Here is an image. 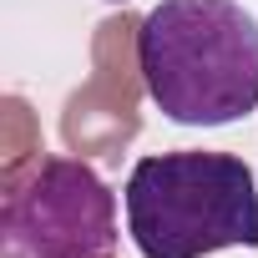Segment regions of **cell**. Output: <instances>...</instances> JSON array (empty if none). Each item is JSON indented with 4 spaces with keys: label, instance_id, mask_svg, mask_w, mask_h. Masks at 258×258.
I'll return each instance as SVG.
<instances>
[{
    "label": "cell",
    "instance_id": "3",
    "mask_svg": "<svg viewBox=\"0 0 258 258\" xmlns=\"http://www.w3.org/2000/svg\"><path fill=\"white\" fill-rule=\"evenodd\" d=\"M6 258H116V198L76 157H41L0 203Z\"/></svg>",
    "mask_w": 258,
    "mask_h": 258
},
{
    "label": "cell",
    "instance_id": "2",
    "mask_svg": "<svg viewBox=\"0 0 258 258\" xmlns=\"http://www.w3.org/2000/svg\"><path fill=\"white\" fill-rule=\"evenodd\" d=\"M126 228L142 258L258 248V177L233 152H162L126 177Z\"/></svg>",
    "mask_w": 258,
    "mask_h": 258
},
{
    "label": "cell",
    "instance_id": "1",
    "mask_svg": "<svg viewBox=\"0 0 258 258\" xmlns=\"http://www.w3.org/2000/svg\"><path fill=\"white\" fill-rule=\"evenodd\" d=\"M137 71L177 126H228L258 106V21L238 0H162L137 26Z\"/></svg>",
    "mask_w": 258,
    "mask_h": 258
}]
</instances>
